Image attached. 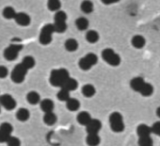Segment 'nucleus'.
Here are the masks:
<instances>
[{"instance_id":"f257e3e1","label":"nucleus","mask_w":160,"mask_h":146,"mask_svg":"<svg viewBox=\"0 0 160 146\" xmlns=\"http://www.w3.org/2000/svg\"><path fill=\"white\" fill-rule=\"evenodd\" d=\"M131 88L136 92H139L143 96L149 95L152 90V85L145 82L141 77H135L130 81Z\"/></svg>"},{"instance_id":"f03ea898","label":"nucleus","mask_w":160,"mask_h":146,"mask_svg":"<svg viewBox=\"0 0 160 146\" xmlns=\"http://www.w3.org/2000/svg\"><path fill=\"white\" fill-rule=\"evenodd\" d=\"M69 77V73L65 68L53 69L51 72L49 82L54 87H62Z\"/></svg>"},{"instance_id":"7ed1b4c3","label":"nucleus","mask_w":160,"mask_h":146,"mask_svg":"<svg viewBox=\"0 0 160 146\" xmlns=\"http://www.w3.org/2000/svg\"><path fill=\"white\" fill-rule=\"evenodd\" d=\"M67 14L63 11H57L54 16V23L53 26L54 31L56 32L62 33L67 29L68 26L66 24Z\"/></svg>"},{"instance_id":"20e7f679","label":"nucleus","mask_w":160,"mask_h":146,"mask_svg":"<svg viewBox=\"0 0 160 146\" xmlns=\"http://www.w3.org/2000/svg\"><path fill=\"white\" fill-rule=\"evenodd\" d=\"M109 122L111 130L114 132H121L124 130L123 117L119 112L111 113L109 117Z\"/></svg>"},{"instance_id":"39448f33","label":"nucleus","mask_w":160,"mask_h":146,"mask_svg":"<svg viewBox=\"0 0 160 146\" xmlns=\"http://www.w3.org/2000/svg\"><path fill=\"white\" fill-rule=\"evenodd\" d=\"M101 56L103 60L112 66H118L120 64L121 59L119 54L111 48H106L102 51Z\"/></svg>"},{"instance_id":"423d86ee","label":"nucleus","mask_w":160,"mask_h":146,"mask_svg":"<svg viewBox=\"0 0 160 146\" xmlns=\"http://www.w3.org/2000/svg\"><path fill=\"white\" fill-rule=\"evenodd\" d=\"M98 57L97 55L93 52H89L79 59L78 65L81 69L88 71L98 63Z\"/></svg>"},{"instance_id":"0eeeda50","label":"nucleus","mask_w":160,"mask_h":146,"mask_svg":"<svg viewBox=\"0 0 160 146\" xmlns=\"http://www.w3.org/2000/svg\"><path fill=\"white\" fill-rule=\"evenodd\" d=\"M55 32L52 24H47L41 30L39 41L42 45H48L52 41V35Z\"/></svg>"},{"instance_id":"6e6552de","label":"nucleus","mask_w":160,"mask_h":146,"mask_svg":"<svg viewBox=\"0 0 160 146\" xmlns=\"http://www.w3.org/2000/svg\"><path fill=\"white\" fill-rule=\"evenodd\" d=\"M26 69L22 64H18L14 66L11 73V78L12 80L17 84L21 83L25 79V77L28 72Z\"/></svg>"},{"instance_id":"1a4fd4ad","label":"nucleus","mask_w":160,"mask_h":146,"mask_svg":"<svg viewBox=\"0 0 160 146\" xmlns=\"http://www.w3.org/2000/svg\"><path fill=\"white\" fill-rule=\"evenodd\" d=\"M22 47H23V46L22 44H10L4 51V58L9 61H12L16 59L19 55V52L22 50Z\"/></svg>"},{"instance_id":"9d476101","label":"nucleus","mask_w":160,"mask_h":146,"mask_svg":"<svg viewBox=\"0 0 160 146\" xmlns=\"http://www.w3.org/2000/svg\"><path fill=\"white\" fill-rule=\"evenodd\" d=\"M0 105L3 106L6 110H13L16 106L15 99L9 94H5L0 95Z\"/></svg>"},{"instance_id":"9b49d317","label":"nucleus","mask_w":160,"mask_h":146,"mask_svg":"<svg viewBox=\"0 0 160 146\" xmlns=\"http://www.w3.org/2000/svg\"><path fill=\"white\" fill-rule=\"evenodd\" d=\"M102 123L97 119H92L86 125V130L88 134H98L101 129Z\"/></svg>"},{"instance_id":"f8f14e48","label":"nucleus","mask_w":160,"mask_h":146,"mask_svg":"<svg viewBox=\"0 0 160 146\" xmlns=\"http://www.w3.org/2000/svg\"><path fill=\"white\" fill-rule=\"evenodd\" d=\"M14 20L17 24L21 26H28L31 23L30 16L24 12L16 13Z\"/></svg>"},{"instance_id":"ddd939ff","label":"nucleus","mask_w":160,"mask_h":146,"mask_svg":"<svg viewBox=\"0 0 160 146\" xmlns=\"http://www.w3.org/2000/svg\"><path fill=\"white\" fill-rule=\"evenodd\" d=\"M40 107L44 113L52 112L54 107V104L51 99H44L40 101Z\"/></svg>"},{"instance_id":"4468645a","label":"nucleus","mask_w":160,"mask_h":146,"mask_svg":"<svg viewBox=\"0 0 160 146\" xmlns=\"http://www.w3.org/2000/svg\"><path fill=\"white\" fill-rule=\"evenodd\" d=\"M92 119L91 114L86 111L80 112L77 115V121L79 124L83 125H86Z\"/></svg>"},{"instance_id":"2eb2a0df","label":"nucleus","mask_w":160,"mask_h":146,"mask_svg":"<svg viewBox=\"0 0 160 146\" xmlns=\"http://www.w3.org/2000/svg\"><path fill=\"white\" fill-rule=\"evenodd\" d=\"M132 45L136 49H141L146 44V39L141 35H136L131 39Z\"/></svg>"},{"instance_id":"dca6fc26","label":"nucleus","mask_w":160,"mask_h":146,"mask_svg":"<svg viewBox=\"0 0 160 146\" xmlns=\"http://www.w3.org/2000/svg\"><path fill=\"white\" fill-rule=\"evenodd\" d=\"M136 132L138 135L139 137H143V136H148L150 135L152 133L151 127H149L146 124H141L139 125L137 127Z\"/></svg>"},{"instance_id":"f3484780","label":"nucleus","mask_w":160,"mask_h":146,"mask_svg":"<svg viewBox=\"0 0 160 146\" xmlns=\"http://www.w3.org/2000/svg\"><path fill=\"white\" fill-rule=\"evenodd\" d=\"M89 146H97L101 142V139L98 134H88L86 139Z\"/></svg>"},{"instance_id":"a211bd4d","label":"nucleus","mask_w":160,"mask_h":146,"mask_svg":"<svg viewBox=\"0 0 160 146\" xmlns=\"http://www.w3.org/2000/svg\"><path fill=\"white\" fill-rule=\"evenodd\" d=\"M16 116L19 121L25 122L29 119L30 117V112L26 108H20L18 110Z\"/></svg>"},{"instance_id":"6ab92c4d","label":"nucleus","mask_w":160,"mask_h":146,"mask_svg":"<svg viewBox=\"0 0 160 146\" xmlns=\"http://www.w3.org/2000/svg\"><path fill=\"white\" fill-rule=\"evenodd\" d=\"M64 47L69 52H74L78 48V42L74 38H69L64 42Z\"/></svg>"},{"instance_id":"aec40b11","label":"nucleus","mask_w":160,"mask_h":146,"mask_svg":"<svg viewBox=\"0 0 160 146\" xmlns=\"http://www.w3.org/2000/svg\"><path fill=\"white\" fill-rule=\"evenodd\" d=\"M26 99L28 102L32 105L38 104L41 100L40 95L36 91H31L28 92L26 95Z\"/></svg>"},{"instance_id":"412c9836","label":"nucleus","mask_w":160,"mask_h":146,"mask_svg":"<svg viewBox=\"0 0 160 146\" xmlns=\"http://www.w3.org/2000/svg\"><path fill=\"white\" fill-rule=\"evenodd\" d=\"M80 102L76 98H69L66 101V107L70 111H76L79 109Z\"/></svg>"},{"instance_id":"4be33fe9","label":"nucleus","mask_w":160,"mask_h":146,"mask_svg":"<svg viewBox=\"0 0 160 146\" xmlns=\"http://www.w3.org/2000/svg\"><path fill=\"white\" fill-rule=\"evenodd\" d=\"M78 82L77 81V80L69 77L62 87L66 89L68 91H71V90H76L78 88Z\"/></svg>"},{"instance_id":"5701e85b","label":"nucleus","mask_w":160,"mask_h":146,"mask_svg":"<svg viewBox=\"0 0 160 146\" xmlns=\"http://www.w3.org/2000/svg\"><path fill=\"white\" fill-rule=\"evenodd\" d=\"M82 94L86 97H91L96 94V89L92 84H85L82 87Z\"/></svg>"},{"instance_id":"b1692460","label":"nucleus","mask_w":160,"mask_h":146,"mask_svg":"<svg viewBox=\"0 0 160 146\" xmlns=\"http://www.w3.org/2000/svg\"><path fill=\"white\" fill-rule=\"evenodd\" d=\"M43 121L48 125H52L57 121V116L53 112L45 113L43 116Z\"/></svg>"},{"instance_id":"393cba45","label":"nucleus","mask_w":160,"mask_h":146,"mask_svg":"<svg viewBox=\"0 0 160 146\" xmlns=\"http://www.w3.org/2000/svg\"><path fill=\"white\" fill-rule=\"evenodd\" d=\"M75 24L79 30L84 31L87 29L89 26V21L84 17H79L76 19Z\"/></svg>"},{"instance_id":"a878e982","label":"nucleus","mask_w":160,"mask_h":146,"mask_svg":"<svg viewBox=\"0 0 160 146\" xmlns=\"http://www.w3.org/2000/svg\"><path fill=\"white\" fill-rule=\"evenodd\" d=\"M99 36L98 32L94 30H89L86 34V39L89 43H95L98 41Z\"/></svg>"},{"instance_id":"bb28decb","label":"nucleus","mask_w":160,"mask_h":146,"mask_svg":"<svg viewBox=\"0 0 160 146\" xmlns=\"http://www.w3.org/2000/svg\"><path fill=\"white\" fill-rule=\"evenodd\" d=\"M36 64V61L35 59H34L33 57L31 56H25L22 61L21 64L28 70L32 69Z\"/></svg>"},{"instance_id":"cd10ccee","label":"nucleus","mask_w":160,"mask_h":146,"mask_svg":"<svg viewBox=\"0 0 160 146\" xmlns=\"http://www.w3.org/2000/svg\"><path fill=\"white\" fill-rule=\"evenodd\" d=\"M16 13L17 12H16L15 9L11 6L6 7L2 11V15L4 17L8 19H14Z\"/></svg>"},{"instance_id":"c85d7f7f","label":"nucleus","mask_w":160,"mask_h":146,"mask_svg":"<svg viewBox=\"0 0 160 146\" xmlns=\"http://www.w3.org/2000/svg\"><path fill=\"white\" fill-rule=\"evenodd\" d=\"M81 11L86 13L89 14L93 11V4L91 1H83L81 4Z\"/></svg>"},{"instance_id":"c756f323","label":"nucleus","mask_w":160,"mask_h":146,"mask_svg":"<svg viewBox=\"0 0 160 146\" xmlns=\"http://www.w3.org/2000/svg\"><path fill=\"white\" fill-rule=\"evenodd\" d=\"M138 144L139 146H153V141L151 135L139 137Z\"/></svg>"},{"instance_id":"7c9ffc66","label":"nucleus","mask_w":160,"mask_h":146,"mask_svg":"<svg viewBox=\"0 0 160 146\" xmlns=\"http://www.w3.org/2000/svg\"><path fill=\"white\" fill-rule=\"evenodd\" d=\"M57 97L61 101L66 102L70 98L69 91L63 87H61V90L57 94Z\"/></svg>"},{"instance_id":"2f4dec72","label":"nucleus","mask_w":160,"mask_h":146,"mask_svg":"<svg viewBox=\"0 0 160 146\" xmlns=\"http://www.w3.org/2000/svg\"><path fill=\"white\" fill-rule=\"evenodd\" d=\"M61 6V2L58 0H50L48 2V7L51 11H59Z\"/></svg>"},{"instance_id":"473e14b6","label":"nucleus","mask_w":160,"mask_h":146,"mask_svg":"<svg viewBox=\"0 0 160 146\" xmlns=\"http://www.w3.org/2000/svg\"><path fill=\"white\" fill-rule=\"evenodd\" d=\"M0 130L11 135L13 130V127L10 123L4 122L0 125Z\"/></svg>"},{"instance_id":"72a5a7b5","label":"nucleus","mask_w":160,"mask_h":146,"mask_svg":"<svg viewBox=\"0 0 160 146\" xmlns=\"http://www.w3.org/2000/svg\"><path fill=\"white\" fill-rule=\"evenodd\" d=\"M8 146H21L20 140L14 136H10L6 142Z\"/></svg>"},{"instance_id":"f704fd0d","label":"nucleus","mask_w":160,"mask_h":146,"mask_svg":"<svg viewBox=\"0 0 160 146\" xmlns=\"http://www.w3.org/2000/svg\"><path fill=\"white\" fill-rule=\"evenodd\" d=\"M152 133L158 135L160 137V121H157L154 122L151 127Z\"/></svg>"},{"instance_id":"c9c22d12","label":"nucleus","mask_w":160,"mask_h":146,"mask_svg":"<svg viewBox=\"0 0 160 146\" xmlns=\"http://www.w3.org/2000/svg\"><path fill=\"white\" fill-rule=\"evenodd\" d=\"M11 135L0 130V143L6 142Z\"/></svg>"},{"instance_id":"e433bc0d","label":"nucleus","mask_w":160,"mask_h":146,"mask_svg":"<svg viewBox=\"0 0 160 146\" xmlns=\"http://www.w3.org/2000/svg\"><path fill=\"white\" fill-rule=\"evenodd\" d=\"M8 75V69L4 66H0V78H5Z\"/></svg>"},{"instance_id":"4c0bfd02","label":"nucleus","mask_w":160,"mask_h":146,"mask_svg":"<svg viewBox=\"0 0 160 146\" xmlns=\"http://www.w3.org/2000/svg\"><path fill=\"white\" fill-rule=\"evenodd\" d=\"M102 2L106 4H112V3H114V2H118V1L116 0V1H114V0H111V1H108V0H103L102 1Z\"/></svg>"},{"instance_id":"58836bf2","label":"nucleus","mask_w":160,"mask_h":146,"mask_svg":"<svg viewBox=\"0 0 160 146\" xmlns=\"http://www.w3.org/2000/svg\"><path fill=\"white\" fill-rule=\"evenodd\" d=\"M156 114H157L158 117H159L160 118V106L157 108V110H156Z\"/></svg>"},{"instance_id":"ea45409f","label":"nucleus","mask_w":160,"mask_h":146,"mask_svg":"<svg viewBox=\"0 0 160 146\" xmlns=\"http://www.w3.org/2000/svg\"><path fill=\"white\" fill-rule=\"evenodd\" d=\"M0 112H1V105H0Z\"/></svg>"}]
</instances>
